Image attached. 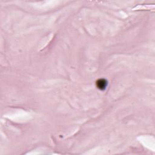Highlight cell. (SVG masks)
<instances>
[{"mask_svg": "<svg viewBox=\"0 0 155 155\" xmlns=\"http://www.w3.org/2000/svg\"><path fill=\"white\" fill-rule=\"evenodd\" d=\"M107 81L106 79H99L96 83V85L98 89L100 90H104L107 87Z\"/></svg>", "mask_w": 155, "mask_h": 155, "instance_id": "6da1fadb", "label": "cell"}]
</instances>
